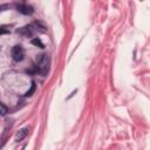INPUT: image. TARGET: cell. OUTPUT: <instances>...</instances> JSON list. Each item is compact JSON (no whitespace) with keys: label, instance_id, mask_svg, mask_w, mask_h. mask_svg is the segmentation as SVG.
<instances>
[{"label":"cell","instance_id":"cell-3","mask_svg":"<svg viewBox=\"0 0 150 150\" xmlns=\"http://www.w3.org/2000/svg\"><path fill=\"white\" fill-rule=\"evenodd\" d=\"M18 12H20L21 14H25V15H28V14H32L33 13V7L29 6V5H26V4H22V5H19L16 7Z\"/></svg>","mask_w":150,"mask_h":150},{"label":"cell","instance_id":"cell-5","mask_svg":"<svg viewBox=\"0 0 150 150\" xmlns=\"http://www.w3.org/2000/svg\"><path fill=\"white\" fill-rule=\"evenodd\" d=\"M16 32L18 33H21V34H25V35H32L33 32H34V29H33L32 26H26V27H22V28L18 29Z\"/></svg>","mask_w":150,"mask_h":150},{"label":"cell","instance_id":"cell-4","mask_svg":"<svg viewBox=\"0 0 150 150\" xmlns=\"http://www.w3.org/2000/svg\"><path fill=\"white\" fill-rule=\"evenodd\" d=\"M27 135H28V128H22V129H20V130L15 134V141H16V142H20V141H22Z\"/></svg>","mask_w":150,"mask_h":150},{"label":"cell","instance_id":"cell-8","mask_svg":"<svg viewBox=\"0 0 150 150\" xmlns=\"http://www.w3.org/2000/svg\"><path fill=\"white\" fill-rule=\"evenodd\" d=\"M34 90H35V83L33 82V83H32V88H30V89L25 94V96H30V95L34 93Z\"/></svg>","mask_w":150,"mask_h":150},{"label":"cell","instance_id":"cell-7","mask_svg":"<svg viewBox=\"0 0 150 150\" xmlns=\"http://www.w3.org/2000/svg\"><path fill=\"white\" fill-rule=\"evenodd\" d=\"M7 114V107L0 103V115H6Z\"/></svg>","mask_w":150,"mask_h":150},{"label":"cell","instance_id":"cell-1","mask_svg":"<svg viewBox=\"0 0 150 150\" xmlns=\"http://www.w3.org/2000/svg\"><path fill=\"white\" fill-rule=\"evenodd\" d=\"M35 67L38 68L39 73L46 74L48 71V68H49V57H48V55H46V54L38 55L36 56V64H35Z\"/></svg>","mask_w":150,"mask_h":150},{"label":"cell","instance_id":"cell-2","mask_svg":"<svg viewBox=\"0 0 150 150\" xmlns=\"http://www.w3.org/2000/svg\"><path fill=\"white\" fill-rule=\"evenodd\" d=\"M23 56H25V52L20 45H16L12 48V57L14 61H21Z\"/></svg>","mask_w":150,"mask_h":150},{"label":"cell","instance_id":"cell-6","mask_svg":"<svg viewBox=\"0 0 150 150\" xmlns=\"http://www.w3.org/2000/svg\"><path fill=\"white\" fill-rule=\"evenodd\" d=\"M32 43H33V45H35V46H39L40 48H43V43L41 42V40H40L39 38L33 39V40H32Z\"/></svg>","mask_w":150,"mask_h":150},{"label":"cell","instance_id":"cell-9","mask_svg":"<svg viewBox=\"0 0 150 150\" xmlns=\"http://www.w3.org/2000/svg\"><path fill=\"white\" fill-rule=\"evenodd\" d=\"M9 29H6L5 27H0V34H5V33H8Z\"/></svg>","mask_w":150,"mask_h":150}]
</instances>
